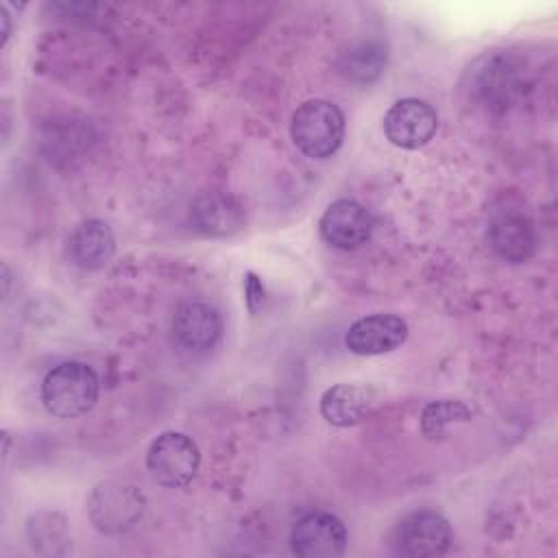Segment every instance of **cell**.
<instances>
[{
	"instance_id": "1",
	"label": "cell",
	"mask_w": 558,
	"mask_h": 558,
	"mask_svg": "<svg viewBox=\"0 0 558 558\" xmlns=\"http://www.w3.org/2000/svg\"><path fill=\"white\" fill-rule=\"evenodd\" d=\"M98 375L83 362H61L41 381V401L52 416L76 418L89 412L98 399Z\"/></svg>"
},
{
	"instance_id": "2",
	"label": "cell",
	"mask_w": 558,
	"mask_h": 558,
	"mask_svg": "<svg viewBox=\"0 0 558 558\" xmlns=\"http://www.w3.org/2000/svg\"><path fill=\"white\" fill-rule=\"evenodd\" d=\"M290 135L305 157L327 159L342 146L344 116L329 100H305L292 116Z\"/></svg>"
},
{
	"instance_id": "3",
	"label": "cell",
	"mask_w": 558,
	"mask_h": 558,
	"mask_svg": "<svg viewBox=\"0 0 558 558\" xmlns=\"http://www.w3.org/2000/svg\"><path fill=\"white\" fill-rule=\"evenodd\" d=\"M146 508V497L133 484L102 482L87 501L89 521L102 534H120L133 527Z\"/></svg>"
},
{
	"instance_id": "4",
	"label": "cell",
	"mask_w": 558,
	"mask_h": 558,
	"mask_svg": "<svg viewBox=\"0 0 558 558\" xmlns=\"http://www.w3.org/2000/svg\"><path fill=\"white\" fill-rule=\"evenodd\" d=\"M146 466L161 486L183 488L198 473V445L181 432H163L150 442L146 453Z\"/></svg>"
},
{
	"instance_id": "5",
	"label": "cell",
	"mask_w": 558,
	"mask_h": 558,
	"mask_svg": "<svg viewBox=\"0 0 558 558\" xmlns=\"http://www.w3.org/2000/svg\"><path fill=\"white\" fill-rule=\"evenodd\" d=\"M438 129L434 107L418 98H401L384 116V133L390 144L405 150L425 146Z\"/></svg>"
},
{
	"instance_id": "6",
	"label": "cell",
	"mask_w": 558,
	"mask_h": 558,
	"mask_svg": "<svg viewBox=\"0 0 558 558\" xmlns=\"http://www.w3.org/2000/svg\"><path fill=\"white\" fill-rule=\"evenodd\" d=\"M373 216L371 211L351 198L333 201L320 216L318 231L320 238L340 251H357L373 235Z\"/></svg>"
},
{
	"instance_id": "7",
	"label": "cell",
	"mask_w": 558,
	"mask_h": 558,
	"mask_svg": "<svg viewBox=\"0 0 558 558\" xmlns=\"http://www.w3.org/2000/svg\"><path fill=\"white\" fill-rule=\"evenodd\" d=\"M290 545L299 558H333L347 547V527L331 512H310L294 523Z\"/></svg>"
},
{
	"instance_id": "8",
	"label": "cell",
	"mask_w": 558,
	"mask_h": 558,
	"mask_svg": "<svg viewBox=\"0 0 558 558\" xmlns=\"http://www.w3.org/2000/svg\"><path fill=\"white\" fill-rule=\"evenodd\" d=\"M451 545L449 521L434 510H416L408 514L397 530V547L410 558L442 556Z\"/></svg>"
},
{
	"instance_id": "9",
	"label": "cell",
	"mask_w": 558,
	"mask_h": 558,
	"mask_svg": "<svg viewBox=\"0 0 558 558\" xmlns=\"http://www.w3.org/2000/svg\"><path fill=\"white\" fill-rule=\"evenodd\" d=\"M222 336V316L216 307L187 301L172 316V338L190 353H205L218 344Z\"/></svg>"
},
{
	"instance_id": "10",
	"label": "cell",
	"mask_w": 558,
	"mask_h": 558,
	"mask_svg": "<svg viewBox=\"0 0 558 558\" xmlns=\"http://www.w3.org/2000/svg\"><path fill=\"white\" fill-rule=\"evenodd\" d=\"M190 225L207 238H231L244 227L242 203L227 192H203L190 205Z\"/></svg>"
},
{
	"instance_id": "11",
	"label": "cell",
	"mask_w": 558,
	"mask_h": 558,
	"mask_svg": "<svg viewBox=\"0 0 558 558\" xmlns=\"http://www.w3.org/2000/svg\"><path fill=\"white\" fill-rule=\"evenodd\" d=\"M408 338V323L397 314L357 318L344 333V344L355 355H381L399 349Z\"/></svg>"
},
{
	"instance_id": "12",
	"label": "cell",
	"mask_w": 558,
	"mask_h": 558,
	"mask_svg": "<svg viewBox=\"0 0 558 558\" xmlns=\"http://www.w3.org/2000/svg\"><path fill=\"white\" fill-rule=\"evenodd\" d=\"M379 397L373 386L366 384H333L320 397V414L329 425L351 427L368 418Z\"/></svg>"
},
{
	"instance_id": "13",
	"label": "cell",
	"mask_w": 558,
	"mask_h": 558,
	"mask_svg": "<svg viewBox=\"0 0 558 558\" xmlns=\"http://www.w3.org/2000/svg\"><path fill=\"white\" fill-rule=\"evenodd\" d=\"M72 262L85 270H98L107 266L116 253V238L107 222L87 218L74 227L68 240Z\"/></svg>"
},
{
	"instance_id": "14",
	"label": "cell",
	"mask_w": 558,
	"mask_h": 558,
	"mask_svg": "<svg viewBox=\"0 0 558 558\" xmlns=\"http://www.w3.org/2000/svg\"><path fill=\"white\" fill-rule=\"evenodd\" d=\"M488 242L493 251L510 264L527 262L536 251L534 227L519 214L497 216L488 227Z\"/></svg>"
},
{
	"instance_id": "15",
	"label": "cell",
	"mask_w": 558,
	"mask_h": 558,
	"mask_svg": "<svg viewBox=\"0 0 558 558\" xmlns=\"http://www.w3.org/2000/svg\"><path fill=\"white\" fill-rule=\"evenodd\" d=\"M28 545L44 556H61L70 549L68 521L59 512H37L26 521Z\"/></svg>"
},
{
	"instance_id": "16",
	"label": "cell",
	"mask_w": 558,
	"mask_h": 558,
	"mask_svg": "<svg viewBox=\"0 0 558 558\" xmlns=\"http://www.w3.org/2000/svg\"><path fill=\"white\" fill-rule=\"evenodd\" d=\"M386 68V48L377 41L353 46L340 61V72L355 83H373Z\"/></svg>"
},
{
	"instance_id": "17",
	"label": "cell",
	"mask_w": 558,
	"mask_h": 558,
	"mask_svg": "<svg viewBox=\"0 0 558 558\" xmlns=\"http://www.w3.org/2000/svg\"><path fill=\"white\" fill-rule=\"evenodd\" d=\"M469 418H471V408L458 399L429 401L421 412V432L427 438H440L449 423L469 421Z\"/></svg>"
},
{
	"instance_id": "18",
	"label": "cell",
	"mask_w": 558,
	"mask_h": 558,
	"mask_svg": "<svg viewBox=\"0 0 558 558\" xmlns=\"http://www.w3.org/2000/svg\"><path fill=\"white\" fill-rule=\"evenodd\" d=\"M262 299H264L262 281L253 272H246V303H248V310L255 312L257 305L262 303Z\"/></svg>"
},
{
	"instance_id": "19",
	"label": "cell",
	"mask_w": 558,
	"mask_h": 558,
	"mask_svg": "<svg viewBox=\"0 0 558 558\" xmlns=\"http://www.w3.org/2000/svg\"><path fill=\"white\" fill-rule=\"evenodd\" d=\"M0 17H2V24H4V31H2V46L7 44L9 39V33H11V24H9V13L4 7H0Z\"/></svg>"
}]
</instances>
